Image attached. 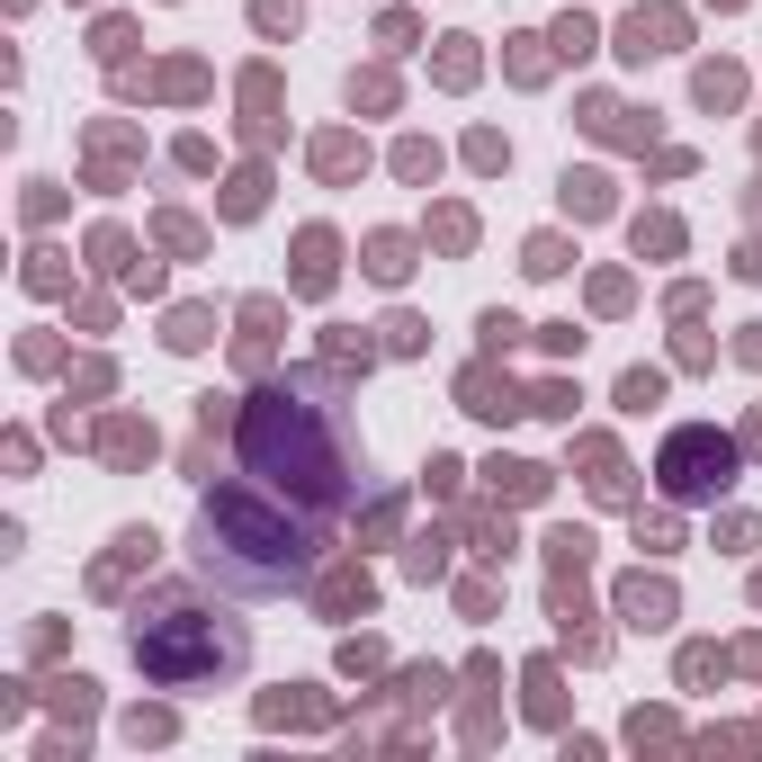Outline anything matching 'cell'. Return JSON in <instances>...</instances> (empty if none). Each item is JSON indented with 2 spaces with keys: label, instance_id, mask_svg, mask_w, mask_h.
Wrapping results in <instances>:
<instances>
[{
  "label": "cell",
  "instance_id": "obj_1",
  "mask_svg": "<svg viewBox=\"0 0 762 762\" xmlns=\"http://www.w3.org/2000/svg\"><path fill=\"white\" fill-rule=\"evenodd\" d=\"M234 449H243V475L269 484L288 512L305 520H332L341 503L359 494V422H351V395H341L332 368H288V377H269L251 404H243V422H234Z\"/></svg>",
  "mask_w": 762,
  "mask_h": 762
},
{
  "label": "cell",
  "instance_id": "obj_8",
  "mask_svg": "<svg viewBox=\"0 0 762 762\" xmlns=\"http://www.w3.org/2000/svg\"><path fill=\"white\" fill-rule=\"evenodd\" d=\"M466 412H520V404H512V386H494V377L475 368V377H466Z\"/></svg>",
  "mask_w": 762,
  "mask_h": 762
},
{
  "label": "cell",
  "instance_id": "obj_2",
  "mask_svg": "<svg viewBox=\"0 0 762 762\" xmlns=\"http://www.w3.org/2000/svg\"><path fill=\"white\" fill-rule=\"evenodd\" d=\"M189 557L225 592H288L323 557V520L288 512L269 484H216V494L197 503V547Z\"/></svg>",
  "mask_w": 762,
  "mask_h": 762
},
{
  "label": "cell",
  "instance_id": "obj_6",
  "mask_svg": "<svg viewBox=\"0 0 762 762\" xmlns=\"http://www.w3.org/2000/svg\"><path fill=\"white\" fill-rule=\"evenodd\" d=\"M619 601H629V619H637V629H664V619H673V592H664V583H629Z\"/></svg>",
  "mask_w": 762,
  "mask_h": 762
},
{
  "label": "cell",
  "instance_id": "obj_4",
  "mask_svg": "<svg viewBox=\"0 0 762 762\" xmlns=\"http://www.w3.org/2000/svg\"><path fill=\"white\" fill-rule=\"evenodd\" d=\"M727 466H736V449L718 440V431H673L664 440V458H655V475H664V494H681V503H709V494H727Z\"/></svg>",
  "mask_w": 762,
  "mask_h": 762
},
{
  "label": "cell",
  "instance_id": "obj_9",
  "mask_svg": "<svg viewBox=\"0 0 762 762\" xmlns=\"http://www.w3.org/2000/svg\"><path fill=\"white\" fill-rule=\"evenodd\" d=\"M368 269H377V279H404V269H412V260H404V234H377V243H368Z\"/></svg>",
  "mask_w": 762,
  "mask_h": 762
},
{
  "label": "cell",
  "instance_id": "obj_3",
  "mask_svg": "<svg viewBox=\"0 0 762 762\" xmlns=\"http://www.w3.org/2000/svg\"><path fill=\"white\" fill-rule=\"evenodd\" d=\"M126 646H135V664H144L162 690H206V681L243 673V655H251V637L225 610H206L197 592H144Z\"/></svg>",
  "mask_w": 762,
  "mask_h": 762
},
{
  "label": "cell",
  "instance_id": "obj_10",
  "mask_svg": "<svg viewBox=\"0 0 762 762\" xmlns=\"http://www.w3.org/2000/svg\"><path fill=\"white\" fill-rule=\"evenodd\" d=\"M494 484H503V494H512V503H529V494H538V484H547V475H538V466H494Z\"/></svg>",
  "mask_w": 762,
  "mask_h": 762
},
{
  "label": "cell",
  "instance_id": "obj_7",
  "mask_svg": "<svg viewBox=\"0 0 762 762\" xmlns=\"http://www.w3.org/2000/svg\"><path fill=\"white\" fill-rule=\"evenodd\" d=\"M323 610H332V619H351V610H368V575H351V566H341V575L323 583Z\"/></svg>",
  "mask_w": 762,
  "mask_h": 762
},
{
  "label": "cell",
  "instance_id": "obj_5",
  "mask_svg": "<svg viewBox=\"0 0 762 762\" xmlns=\"http://www.w3.org/2000/svg\"><path fill=\"white\" fill-rule=\"evenodd\" d=\"M297 288H305V297H323V288H332V234H305V260H297Z\"/></svg>",
  "mask_w": 762,
  "mask_h": 762
}]
</instances>
